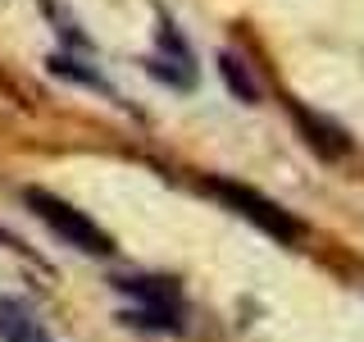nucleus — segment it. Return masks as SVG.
Returning <instances> with one entry per match:
<instances>
[{
  "label": "nucleus",
  "mask_w": 364,
  "mask_h": 342,
  "mask_svg": "<svg viewBox=\"0 0 364 342\" xmlns=\"http://www.w3.org/2000/svg\"><path fill=\"white\" fill-rule=\"evenodd\" d=\"M28 205H32V214L60 237V242H68L73 251H82V256H109V251H114L109 233L96 219H87L77 205L50 197V192H41V187H28Z\"/></svg>",
  "instance_id": "nucleus-1"
},
{
  "label": "nucleus",
  "mask_w": 364,
  "mask_h": 342,
  "mask_svg": "<svg viewBox=\"0 0 364 342\" xmlns=\"http://www.w3.org/2000/svg\"><path fill=\"white\" fill-rule=\"evenodd\" d=\"M210 192L219 201H228L242 219H250L259 228V233H269V237H278V242H296V237L305 233L301 219H291L287 210H282L278 201H269V197H259L255 187H242V182H228V178H214L210 182Z\"/></svg>",
  "instance_id": "nucleus-2"
},
{
  "label": "nucleus",
  "mask_w": 364,
  "mask_h": 342,
  "mask_svg": "<svg viewBox=\"0 0 364 342\" xmlns=\"http://www.w3.org/2000/svg\"><path fill=\"white\" fill-rule=\"evenodd\" d=\"M0 342H55L46 333L37 311H28L14 296H0Z\"/></svg>",
  "instance_id": "nucleus-3"
},
{
  "label": "nucleus",
  "mask_w": 364,
  "mask_h": 342,
  "mask_svg": "<svg viewBox=\"0 0 364 342\" xmlns=\"http://www.w3.org/2000/svg\"><path fill=\"white\" fill-rule=\"evenodd\" d=\"M291 114H296V123H301V133H305V142L314 146L318 155H341L350 146V137L341 133V128H333V123L328 119H318V114H310V110H301V105H291Z\"/></svg>",
  "instance_id": "nucleus-4"
},
{
  "label": "nucleus",
  "mask_w": 364,
  "mask_h": 342,
  "mask_svg": "<svg viewBox=\"0 0 364 342\" xmlns=\"http://www.w3.org/2000/svg\"><path fill=\"white\" fill-rule=\"evenodd\" d=\"M219 73H223V83H228V91H232V96L250 100V105L259 100V87H255V78H250L246 60H237L232 51H223V55H219Z\"/></svg>",
  "instance_id": "nucleus-5"
}]
</instances>
